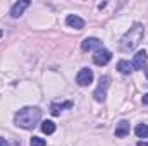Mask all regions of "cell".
Wrapping results in <instances>:
<instances>
[{
  "instance_id": "1",
  "label": "cell",
  "mask_w": 148,
  "mask_h": 146,
  "mask_svg": "<svg viewBox=\"0 0 148 146\" xmlns=\"http://www.w3.org/2000/svg\"><path fill=\"white\" fill-rule=\"evenodd\" d=\"M41 119V110L38 107H23L16 112L14 115V124L21 129H35L36 124Z\"/></svg>"
},
{
  "instance_id": "2",
  "label": "cell",
  "mask_w": 148,
  "mask_h": 146,
  "mask_svg": "<svg viewBox=\"0 0 148 146\" xmlns=\"http://www.w3.org/2000/svg\"><path fill=\"white\" fill-rule=\"evenodd\" d=\"M145 36V28H143V24H133L126 33H124V36L121 38V50L122 52H129V50H134L140 43H141V40Z\"/></svg>"
},
{
  "instance_id": "3",
  "label": "cell",
  "mask_w": 148,
  "mask_h": 146,
  "mask_svg": "<svg viewBox=\"0 0 148 146\" xmlns=\"http://www.w3.org/2000/svg\"><path fill=\"white\" fill-rule=\"evenodd\" d=\"M109 86H110V77H109V76H102L100 81H98L97 89L93 91V98H95V102H98V103H103V102H105V98H107V91H109Z\"/></svg>"
},
{
  "instance_id": "4",
  "label": "cell",
  "mask_w": 148,
  "mask_h": 146,
  "mask_svg": "<svg viewBox=\"0 0 148 146\" xmlns=\"http://www.w3.org/2000/svg\"><path fill=\"white\" fill-rule=\"evenodd\" d=\"M76 83L79 84V86H90L91 83H93V71L91 69H88V67H83L77 76H76Z\"/></svg>"
},
{
  "instance_id": "5",
  "label": "cell",
  "mask_w": 148,
  "mask_h": 146,
  "mask_svg": "<svg viewBox=\"0 0 148 146\" xmlns=\"http://www.w3.org/2000/svg\"><path fill=\"white\" fill-rule=\"evenodd\" d=\"M110 59H112V52L107 50V48H100V50H97L95 55H93V62H95L97 65H107V64L110 62Z\"/></svg>"
},
{
  "instance_id": "6",
  "label": "cell",
  "mask_w": 148,
  "mask_h": 146,
  "mask_svg": "<svg viewBox=\"0 0 148 146\" xmlns=\"http://www.w3.org/2000/svg\"><path fill=\"white\" fill-rule=\"evenodd\" d=\"M81 48H83V52H91V50L97 52V50H100L103 46H102V41L98 38H84L81 41Z\"/></svg>"
},
{
  "instance_id": "7",
  "label": "cell",
  "mask_w": 148,
  "mask_h": 146,
  "mask_svg": "<svg viewBox=\"0 0 148 146\" xmlns=\"http://www.w3.org/2000/svg\"><path fill=\"white\" fill-rule=\"evenodd\" d=\"M29 5H31L29 0H19V2H16V3L10 7V16H12L14 19L19 17V16H23V12H24Z\"/></svg>"
},
{
  "instance_id": "8",
  "label": "cell",
  "mask_w": 148,
  "mask_h": 146,
  "mask_svg": "<svg viewBox=\"0 0 148 146\" xmlns=\"http://www.w3.org/2000/svg\"><path fill=\"white\" fill-rule=\"evenodd\" d=\"M147 52L145 50H140L136 55H134V59H133V62H131V65H133V71H140V69H143V65L147 64Z\"/></svg>"
},
{
  "instance_id": "9",
  "label": "cell",
  "mask_w": 148,
  "mask_h": 146,
  "mask_svg": "<svg viewBox=\"0 0 148 146\" xmlns=\"http://www.w3.org/2000/svg\"><path fill=\"white\" fill-rule=\"evenodd\" d=\"M66 24L69 28H74V29H83L84 28V21L81 17H77V16H73V14L66 17Z\"/></svg>"
},
{
  "instance_id": "10",
  "label": "cell",
  "mask_w": 148,
  "mask_h": 146,
  "mask_svg": "<svg viewBox=\"0 0 148 146\" xmlns=\"http://www.w3.org/2000/svg\"><path fill=\"white\" fill-rule=\"evenodd\" d=\"M129 134V122L127 120H121L115 126V138H126Z\"/></svg>"
},
{
  "instance_id": "11",
  "label": "cell",
  "mask_w": 148,
  "mask_h": 146,
  "mask_svg": "<svg viewBox=\"0 0 148 146\" xmlns=\"http://www.w3.org/2000/svg\"><path fill=\"white\" fill-rule=\"evenodd\" d=\"M73 107V102H66V103H52L50 105V113L52 115H59L64 108H71Z\"/></svg>"
},
{
  "instance_id": "12",
  "label": "cell",
  "mask_w": 148,
  "mask_h": 146,
  "mask_svg": "<svg viewBox=\"0 0 148 146\" xmlns=\"http://www.w3.org/2000/svg\"><path fill=\"white\" fill-rule=\"evenodd\" d=\"M40 127H41V132L43 134H53L55 132V124L52 120H43Z\"/></svg>"
},
{
  "instance_id": "13",
  "label": "cell",
  "mask_w": 148,
  "mask_h": 146,
  "mask_svg": "<svg viewBox=\"0 0 148 146\" xmlns=\"http://www.w3.org/2000/svg\"><path fill=\"white\" fill-rule=\"evenodd\" d=\"M117 69H119V72L121 74H131L133 72V65H131L127 60H119Z\"/></svg>"
},
{
  "instance_id": "14",
  "label": "cell",
  "mask_w": 148,
  "mask_h": 146,
  "mask_svg": "<svg viewBox=\"0 0 148 146\" xmlns=\"http://www.w3.org/2000/svg\"><path fill=\"white\" fill-rule=\"evenodd\" d=\"M134 132H136V136H138V138L147 139V138H148V124H138V126H136V129H134Z\"/></svg>"
},
{
  "instance_id": "15",
  "label": "cell",
  "mask_w": 148,
  "mask_h": 146,
  "mask_svg": "<svg viewBox=\"0 0 148 146\" xmlns=\"http://www.w3.org/2000/svg\"><path fill=\"white\" fill-rule=\"evenodd\" d=\"M29 146H47V143H45V139H43V138L33 136V138H31V143H29Z\"/></svg>"
},
{
  "instance_id": "16",
  "label": "cell",
  "mask_w": 148,
  "mask_h": 146,
  "mask_svg": "<svg viewBox=\"0 0 148 146\" xmlns=\"http://www.w3.org/2000/svg\"><path fill=\"white\" fill-rule=\"evenodd\" d=\"M141 102H143V105H148V93H145V95H143Z\"/></svg>"
},
{
  "instance_id": "17",
  "label": "cell",
  "mask_w": 148,
  "mask_h": 146,
  "mask_svg": "<svg viewBox=\"0 0 148 146\" xmlns=\"http://www.w3.org/2000/svg\"><path fill=\"white\" fill-rule=\"evenodd\" d=\"M0 146H9V143H7L3 138H0Z\"/></svg>"
},
{
  "instance_id": "18",
  "label": "cell",
  "mask_w": 148,
  "mask_h": 146,
  "mask_svg": "<svg viewBox=\"0 0 148 146\" xmlns=\"http://www.w3.org/2000/svg\"><path fill=\"white\" fill-rule=\"evenodd\" d=\"M138 146H148V143H143V141H140V143H138Z\"/></svg>"
},
{
  "instance_id": "19",
  "label": "cell",
  "mask_w": 148,
  "mask_h": 146,
  "mask_svg": "<svg viewBox=\"0 0 148 146\" xmlns=\"http://www.w3.org/2000/svg\"><path fill=\"white\" fill-rule=\"evenodd\" d=\"M145 74H147V79H148V67H145Z\"/></svg>"
},
{
  "instance_id": "20",
  "label": "cell",
  "mask_w": 148,
  "mask_h": 146,
  "mask_svg": "<svg viewBox=\"0 0 148 146\" xmlns=\"http://www.w3.org/2000/svg\"><path fill=\"white\" fill-rule=\"evenodd\" d=\"M3 36V31H2V29H0V38Z\"/></svg>"
}]
</instances>
